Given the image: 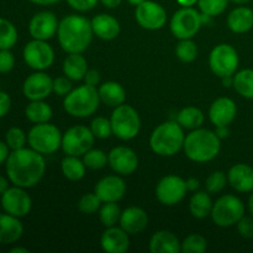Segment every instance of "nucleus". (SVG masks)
Here are the masks:
<instances>
[{
	"label": "nucleus",
	"instance_id": "1",
	"mask_svg": "<svg viewBox=\"0 0 253 253\" xmlns=\"http://www.w3.org/2000/svg\"><path fill=\"white\" fill-rule=\"evenodd\" d=\"M5 163L10 182L25 189L39 184L46 172L43 155L31 147L12 151Z\"/></svg>",
	"mask_w": 253,
	"mask_h": 253
},
{
	"label": "nucleus",
	"instance_id": "2",
	"mask_svg": "<svg viewBox=\"0 0 253 253\" xmlns=\"http://www.w3.org/2000/svg\"><path fill=\"white\" fill-rule=\"evenodd\" d=\"M91 22L81 15H68L59 21L57 37L67 53H83L93 40Z\"/></svg>",
	"mask_w": 253,
	"mask_h": 253
},
{
	"label": "nucleus",
	"instance_id": "3",
	"mask_svg": "<svg viewBox=\"0 0 253 253\" xmlns=\"http://www.w3.org/2000/svg\"><path fill=\"white\" fill-rule=\"evenodd\" d=\"M220 148H221V140L216 132L202 127L190 131V133L185 136L184 146H183L187 157L197 163L212 161L219 155Z\"/></svg>",
	"mask_w": 253,
	"mask_h": 253
},
{
	"label": "nucleus",
	"instance_id": "4",
	"mask_svg": "<svg viewBox=\"0 0 253 253\" xmlns=\"http://www.w3.org/2000/svg\"><path fill=\"white\" fill-rule=\"evenodd\" d=\"M184 140V128L177 121H166L151 133L150 146L156 155L170 157L182 150Z\"/></svg>",
	"mask_w": 253,
	"mask_h": 253
},
{
	"label": "nucleus",
	"instance_id": "5",
	"mask_svg": "<svg viewBox=\"0 0 253 253\" xmlns=\"http://www.w3.org/2000/svg\"><path fill=\"white\" fill-rule=\"evenodd\" d=\"M99 104H100V98H99L98 89L95 86L84 84L73 89L71 93L64 96L63 108L73 118L84 119L95 114Z\"/></svg>",
	"mask_w": 253,
	"mask_h": 253
},
{
	"label": "nucleus",
	"instance_id": "6",
	"mask_svg": "<svg viewBox=\"0 0 253 253\" xmlns=\"http://www.w3.org/2000/svg\"><path fill=\"white\" fill-rule=\"evenodd\" d=\"M113 135L123 141H130L138 135L141 130V119L135 108L121 104L114 109L110 118Z\"/></svg>",
	"mask_w": 253,
	"mask_h": 253
},
{
	"label": "nucleus",
	"instance_id": "7",
	"mask_svg": "<svg viewBox=\"0 0 253 253\" xmlns=\"http://www.w3.org/2000/svg\"><path fill=\"white\" fill-rule=\"evenodd\" d=\"M62 136L59 128L52 124H36L27 133V142L41 155H52L62 147Z\"/></svg>",
	"mask_w": 253,
	"mask_h": 253
},
{
	"label": "nucleus",
	"instance_id": "8",
	"mask_svg": "<svg viewBox=\"0 0 253 253\" xmlns=\"http://www.w3.org/2000/svg\"><path fill=\"white\" fill-rule=\"evenodd\" d=\"M210 216L216 226H234L242 216H245V204L236 195H222L212 205Z\"/></svg>",
	"mask_w": 253,
	"mask_h": 253
},
{
	"label": "nucleus",
	"instance_id": "9",
	"mask_svg": "<svg viewBox=\"0 0 253 253\" xmlns=\"http://www.w3.org/2000/svg\"><path fill=\"white\" fill-rule=\"evenodd\" d=\"M203 14L194 7H182L173 14L169 27L173 36L179 40L193 39L203 26Z\"/></svg>",
	"mask_w": 253,
	"mask_h": 253
},
{
	"label": "nucleus",
	"instance_id": "10",
	"mask_svg": "<svg viewBox=\"0 0 253 253\" xmlns=\"http://www.w3.org/2000/svg\"><path fill=\"white\" fill-rule=\"evenodd\" d=\"M95 136L90 127L76 125L69 127L62 136V150L67 156L81 157L93 148Z\"/></svg>",
	"mask_w": 253,
	"mask_h": 253
},
{
	"label": "nucleus",
	"instance_id": "11",
	"mask_svg": "<svg viewBox=\"0 0 253 253\" xmlns=\"http://www.w3.org/2000/svg\"><path fill=\"white\" fill-rule=\"evenodd\" d=\"M239 53L236 49L227 43H220L212 48L209 56V66L215 76H234L239 68Z\"/></svg>",
	"mask_w": 253,
	"mask_h": 253
},
{
	"label": "nucleus",
	"instance_id": "12",
	"mask_svg": "<svg viewBox=\"0 0 253 253\" xmlns=\"http://www.w3.org/2000/svg\"><path fill=\"white\" fill-rule=\"evenodd\" d=\"M25 62L35 71H44L54 62V51L51 44L43 40H32L22 52Z\"/></svg>",
	"mask_w": 253,
	"mask_h": 253
},
{
	"label": "nucleus",
	"instance_id": "13",
	"mask_svg": "<svg viewBox=\"0 0 253 253\" xmlns=\"http://www.w3.org/2000/svg\"><path fill=\"white\" fill-rule=\"evenodd\" d=\"M187 184L179 175L169 174L160 180L156 187V197L161 204L173 207L184 199L187 194Z\"/></svg>",
	"mask_w": 253,
	"mask_h": 253
},
{
	"label": "nucleus",
	"instance_id": "14",
	"mask_svg": "<svg viewBox=\"0 0 253 253\" xmlns=\"http://www.w3.org/2000/svg\"><path fill=\"white\" fill-rule=\"evenodd\" d=\"M135 17L137 24L142 29L155 31L162 29L167 22V12L165 7L152 0H145L137 5L135 10Z\"/></svg>",
	"mask_w": 253,
	"mask_h": 253
},
{
	"label": "nucleus",
	"instance_id": "15",
	"mask_svg": "<svg viewBox=\"0 0 253 253\" xmlns=\"http://www.w3.org/2000/svg\"><path fill=\"white\" fill-rule=\"evenodd\" d=\"M1 207L5 212L20 219L31 211L32 200L25 188L14 185L1 194Z\"/></svg>",
	"mask_w": 253,
	"mask_h": 253
},
{
	"label": "nucleus",
	"instance_id": "16",
	"mask_svg": "<svg viewBox=\"0 0 253 253\" xmlns=\"http://www.w3.org/2000/svg\"><path fill=\"white\" fill-rule=\"evenodd\" d=\"M52 91L53 79L43 71L30 74L22 84V93L29 100H43Z\"/></svg>",
	"mask_w": 253,
	"mask_h": 253
},
{
	"label": "nucleus",
	"instance_id": "17",
	"mask_svg": "<svg viewBox=\"0 0 253 253\" xmlns=\"http://www.w3.org/2000/svg\"><path fill=\"white\" fill-rule=\"evenodd\" d=\"M58 20L51 11H40L32 16L29 24V32L35 40L48 41L58 31Z\"/></svg>",
	"mask_w": 253,
	"mask_h": 253
},
{
	"label": "nucleus",
	"instance_id": "18",
	"mask_svg": "<svg viewBox=\"0 0 253 253\" xmlns=\"http://www.w3.org/2000/svg\"><path fill=\"white\" fill-rule=\"evenodd\" d=\"M109 166L115 173L121 175L132 174L138 167V158L135 151L126 146H118L108 155Z\"/></svg>",
	"mask_w": 253,
	"mask_h": 253
},
{
	"label": "nucleus",
	"instance_id": "19",
	"mask_svg": "<svg viewBox=\"0 0 253 253\" xmlns=\"http://www.w3.org/2000/svg\"><path fill=\"white\" fill-rule=\"evenodd\" d=\"M94 193L101 203H118L126 193V184L119 175H106L96 183Z\"/></svg>",
	"mask_w": 253,
	"mask_h": 253
},
{
	"label": "nucleus",
	"instance_id": "20",
	"mask_svg": "<svg viewBox=\"0 0 253 253\" xmlns=\"http://www.w3.org/2000/svg\"><path fill=\"white\" fill-rule=\"evenodd\" d=\"M237 108L232 99L221 96L211 104L209 109V119L212 125L229 126L236 118Z\"/></svg>",
	"mask_w": 253,
	"mask_h": 253
},
{
	"label": "nucleus",
	"instance_id": "21",
	"mask_svg": "<svg viewBox=\"0 0 253 253\" xmlns=\"http://www.w3.org/2000/svg\"><path fill=\"white\" fill-rule=\"evenodd\" d=\"M101 249L108 253H125L130 247L128 234L121 227H106L100 239Z\"/></svg>",
	"mask_w": 253,
	"mask_h": 253
},
{
	"label": "nucleus",
	"instance_id": "22",
	"mask_svg": "<svg viewBox=\"0 0 253 253\" xmlns=\"http://www.w3.org/2000/svg\"><path fill=\"white\" fill-rule=\"evenodd\" d=\"M119 224L121 229L125 230L128 235L141 234L148 225V215L141 208L130 207L121 212Z\"/></svg>",
	"mask_w": 253,
	"mask_h": 253
},
{
	"label": "nucleus",
	"instance_id": "23",
	"mask_svg": "<svg viewBox=\"0 0 253 253\" xmlns=\"http://www.w3.org/2000/svg\"><path fill=\"white\" fill-rule=\"evenodd\" d=\"M227 182L239 193L253 192V168L246 163H237L230 168Z\"/></svg>",
	"mask_w": 253,
	"mask_h": 253
},
{
	"label": "nucleus",
	"instance_id": "24",
	"mask_svg": "<svg viewBox=\"0 0 253 253\" xmlns=\"http://www.w3.org/2000/svg\"><path fill=\"white\" fill-rule=\"evenodd\" d=\"M90 22L94 35L104 41L115 40L120 34V22L109 14L96 15Z\"/></svg>",
	"mask_w": 253,
	"mask_h": 253
},
{
	"label": "nucleus",
	"instance_id": "25",
	"mask_svg": "<svg viewBox=\"0 0 253 253\" xmlns=\"http://www.w3.org/2000/svg\"><path fill=\"white\" fill-rule=\"evenodd\" d=\"M150 251L152 253H179L182 252V242L173 232L161 230L151 237Z\"/></svg>",
	"mask_w": 253,
	"mask_h": 253
},
{
	"label": "nucleus",
	"instance_id": "26",
	"mask_svg": "<svg viewBox=\"0 0 253 253\" xmlns=\"http://www.w3.org/2000/svg\"><path fill=\"white\" fill-rule=\"evenodd\" d=\"M24 234V226L19 217L0 214V244L11 245L19 241Z\"/></svg>",
	"mask_w": 253,
	"mask_h": 253
},
{
	"label": "nucleus",
	"instance_id": "27",
	"mask_svg": "<svg viewBox=\"0 0 253 253\" xmlns=\"http://www.w3.org/2000/svg\"><path fill=\"white\" fill-rule=\"evenodd\" d=\"M227 26L235 34H246L253 27V10L246 6H239L227 16Z\"/></svg>",
	"mask_w": 253,
	"mask_h": 253
},
{
	"label": "nucleus",
	"instance_id": "28",
	"mask_svg": "<svg viewBox=\"0 0 253 253\" xmlns=\"http://www.w3.org/2000/svg\"><path fill=\"white\" fill-rule=\"evenodd\" d=\"M99 98L101 103L110 108H116L125 103L126 91L124 86L118 82H106L103 83L98 89Z\"/></svg>",
	"mask_w": 253,
	"mask_h": 253
},
{
	"label": "nucleus",
	"instance_id": "29",
	"mask_svg": "<svg viewBox=\"0 0 253 253\" xmlns=\"http://www.w3.org/2000/svg\"><path fill=\"white\" fill-rule=\"evenodd\" d=\"M88 72V62L82 53H68L63 62V73L71 81H82Z\"/></svg>",
	"mask_w": 253,
	"mask_h": 253
},
{
	"label": "nucleus",
	"instance_id": "30",
	"mask_svg": "<svg viewBox=\"0 0 253 253\" xmlns=\"http://www.w3.org/2000/svg\"><path fill=\"white\" fill-rule=\"evenodd\" d=\"M212 205L214 203L207 192H197L192 195L189 200L190 214L195 219H205L211 215Z\"/></svg>",
	"mask_w": 253,
	"mask_h": 253
},
{
	"label": "nucleus",
	"instance_id": "31",
	"mask_svg": "<svg viewBox=\"0 0 253 253\" xmlns=\"http://www.w3.org/2000/svg\"><path fill=\"white\" fill-rule=\"evenodd\" d=\"M177 123L184 130H197V128L202 127L203 123H204V113L195 106H187L178 113Z\"/></svg>",
	"mask_w": 253,
	"mask_h": 253
},
{
	"label": "nucleus",
	"instance_id": "32",
	"mask_svg": "<svg viewBox=\"0 0 253 253\" xmlns=\"http://www.w3.org/2000/svg\"><path fill=\"white\" fill-rule=\"evenodd\" d=\"M25 115L31 123L43 124L48 123L52 119L53 111L52 108L43 100H31V103L25 109Z\"/></svg>",
	"mask_w": 253,
	"mask_h": 253
},
{
	"label": "nucleus",
	"instance_id": "33",
	"mask_svg": "<svg viewBox=\"0 0 253 253\" xmlns=\"http://www.w3.org/2000/svg\"><path fill=\"white\" fill-rule=\"evenodd\" d=\"M61 169L64 177L72 182L83 179L85 175V165L77 156H66L61 162Z\"/></svg>",
	"mask_w": 253,
	"mask_h": 253
},
{
	"label": "nucleus",
	"instance_id": "34",
	"mask_svg": "<svg viewBox=\"0 0 253 253\" xmlns=\"http://www.w3.org/2000/svg\"><path fill=\"white\" fill-rule=\"evenodd\" d=\"M232 86L240 95L253 100V69H242L235 73Z\"/></svg>",
	"mask_w": 253,
	"mask_h": 253
},
{
	"label": "nucleus",
	"instance_id": "35",
	"mask_svg": "<svg viewBox=\"0 0 253 253\" xmlns=\"http://www.w3.org/2000/svg\"><path fill=\"white\" fill-rule=\"evenodd\" d=\"M17 30L9 20L0 17V49H10L17 42Z\"/></svg>",
	"mask_w": 253,
	"mask_h": 253
},
{
	"label": "nucleus",
	"instance_id": "36",
	"mask_svg": "<svg viewBox=\"0 0 253 253\" xmlns=\"http://www.w3.org/2000/svg\"><path fill=\"white\" fill-rule=\"evenodd\" d=\"M121 210L116 203H104L103 207L99 209V217L101 224L105 227L115 226L121 217Z\"/></svg>",
	"mask_w": 253,
	"mask_h": 253
},
{
	"label": "nucleus",
	"instance_id": "37",
	"mask_svg": "<svg viewBox=\"0 0 253 253\" xmlns=\"http://www.w3.org/2000/svg\"><path fill=\"white\" fill-rule=\"evenodd\" d=\"M175 54L183 63H192L198 57V47L192 39L180 40L175 48Z\"/></svg>",
	"mask_w": 253,
	"mask_h": 253
},
{
	"label": "nucleus",
	"instance_id": "38",
	"mask_svg": "<svg viewBox=\"0 0 253 253\" xmlns=\"http://www.w3.org/2000/svg\"><path fill=\"white\" fill-rule=\"evenodd\" d=\"M83 162L86 168L93 170L103 169L109 163L108 155L104 151L98 148H90L85 155L83 156Z\"/></svg>",
	"mask_w": 253,
	"mask_h": 253
},
{
	"label": "nucleus",
	"instance_id": "39",
	"mask_svg": "<svg viewBox=\"0 0 253 253\" xmlns=\"http://www.w3.org/2000/svg\"><path fill=\"white\" fill-rule=\"evenodd\" d=\"M208 241L199 234H192L185 237L182 242L183 253H203L207 251Z\"/></svg>",
	"mask_w": 253,
	"mask_h": 253
},
{
	"label": "nucleus",
	"instance_id": "40",
	"mask_svg": "<svg viewBox=\"0 0 253 253\" xmlns=\"http://www.w3.org/2000/svg\"><path fill=\"white\" fill-rule=\"evenodd\" d=\"M90 130L95 138L99 140H105L113 135V127H111V123L109 119L103 118V116H98V118L93 119L90 123Z\"/></svg>",
	"mask_w": 253,
	"mask_h": 253
},
{
	"label": "nucleus",
	"instance_id": "41",
	"mask_svg": "<svg viewBox=\"0 0 253 253\" xmlns=\"http://www.w3.org/2000/svg\"><path fill=\"white\" fill-rule=\"evenodd\" d=\"M229 0H199L198 5L203 14L214 17L226 10Z\"/></svg>",
	"mask_w": 253,
	"mask_h": 253
},
{
	"label": "nucleus",
	"instance_id": "42",
	"mask_svg": "<svg viewBox=\"0 0 253 253\" xmlns=\"http://www.w3.org/2000/svg\"><path fill=\"white\" fill-rule=\"evenodd\" d=\"M5 142L11 151L24 148L27 142V135L19 127H11L5 135Z\"/></svg>",
	"mask_w": 253,
	"mask_h": 253
},
{
	"label": "nucleus",
	"instance_id": "43",
	"mask_svg": "<svg viewBox=\"0 0 253 253\" xmlns=\"http://www.w3.org/2000/svg\"><path fill=\"white\" fill-rule=\"evenodd\" d=\"M101 200L99 199L98 195L95 193H88L84 194L83 197L79 199L78 202V209L81 210L83 214H94L100 209Z\"/></svg>",
	"mask_w": 253,
	"mask_h": 253
},
{
	"label": "nucleus",
	"instance_id": "44",
	"mask_svg": "<svg viewBox=\"0 0 253 253\" xmlns=\"http://www.w3.org/2000/svg\"><path fill=\"white\" fill-rule=\"evenodd\" d=\"M227 183V175L221 170L212 172L205 180V188L208 193H220Z\"/></svg>",
	"mask_w": 253,
	"mask_h": 253
},
{
	"label": "nucleus",
	"instance_id": "45",
	"mask_svg": "<svg viewBox=\"0 0 253 253\" xmlns=\"http://www.w3.org/2000/svg\"><path fill=\"white\" fill-rule=\"evenodd\" d=\"M72 90H73V86L68 77H57L53 79V93H56L57 95L66 96Z\"/></svg>",
	"mask_w": 253,
	"mask_h": 253
},
{
	"label": "nucleus",
	"instance_id": "46",
	"mask_svg": "<svg viewBox=\"0 0 253 253\" xmlns=\"http://www.w3.org/2000/svg\"><path fill=\"white\" fill-rule=\"evenodd\" d=\"M15 66V57L10 49H0V73H9Z\"/></svg>",
	"mask_w": 253,
	"mask_h": 253
},
{
	"label": "nucleus",
	"instance_id": "47",
	"mask_svg": "<svg viewBox=\"0 0 253 253\" xmlns=\"http://www.w3.org/2000/svg\"><path fill=\"white\" fill-rule=\"evenodd\" d=\"M237 231L245 239H252L253 237V216H242L237 222Z\"/></svg>",
	"mask_w": 253,
	"mask_h": 253
},
{
	"label": "nucleus",
	"instance_id": "48",
	"mask_svg": "<svg viewBox=\"0 0 253 253\" xmlns=\"http://www.w3.org/2000/svg\"><path fill=\"white\" fill-rule=\"evenodd\" d=\"M98 1H100V0H67V2H68V5L72 9L81 12L89 11V10L94 9L95 5L98 4Z\"/></svg>",
	"mask_w": 253,
	"mask_h": 253
},
{
	"label": "nucleus",
	"instance_id": "49",
	"mask_svg": "<svg viewBox=\"0 0 253 253\" xmlns=\"http://www.w3.org/2000/svg\"><path fill=\"white\" fill-rule=\"evenodd\" d=\"M10 108H11V99H10L9 94L5 91H0V119L4 118L9 113Z\"/></svg>",
	"mask_w": 253,
	"mask_h": 253
},
{
	"label": "nucleus",
	"instance_id": "50",
	"mask_svg": "<svg viewBox=\"0 0 253 253\" xmlns=\"http://www.w3.org/2000/svg\"><path fill=\"white\" fill-rule=\"evenodd\" d=\"M84 82L88 85L95 86L96 88V85L100 83V74H99V72L96 69H88V72L84 76Z\"/></svg>",
	"mask_w": 253,
	"mask_h": 253
},
{
	"label": "nucleus",
	"instance_id": "51",
	"mask_svg": "<svg viewBox=\"0 0 253 253\" xmlns=\"http://www.w3.org/2000/svg\"><path fill=\"white\" fill-rule=\"evenodd\" d=\"M9 146L6 145V142H1L0 141V166L2 165L4 162H6L7 157H9L10 152H9Z\"/></svg>",
	"mask_w": 253,
	"mask_h": 253
},
{
	"label": "nucleus",
	"instance_id": "52",
	"mask_svg": "<svg viewBox=\"0 0 253 253\" xmlns=\"http://www.w3.org/2000/svg\"><path fill=\"white\" fill-rule=\"evenodd\" d=\"M185 184H187V189L189 190V192H197L200 187L199 179H197V178L194 177L188 178V179L185 180Z\"/></svg>",
	"mask_w": 253,
	"mask_h": 253
},
{
	"label": "nucleus",
	"instance_id": "53",
	"mask_svg": "<svg viewBox=\"0 0 253 253\" xmlns=\"http://www.w3.org/2000/svg\"><path fill=\"white\" fill-rule=\"evenodd\" d=\"M121 1L123 0H100L101 4L105 7H108V9H115V7H118L121 4Z\"/></svg>",
	"mask_w": 253,
	"mask_h": 253
},
{
	"label": "nucleus",
	"instance_id": "54",
	"mask_svg": "<svg viewBox=\"0 0 253 253\" xmlns=\"http://www.w3.org/2000/svg\"><path fill=\"white\" fill-rule=\"evenodd\" d=\"M215 132L219 136L220 140H222V138H226L229 136V128H227V126H216Z\"/></svg>",
	"mask_w": 253,
	"mask_h": 253
},
{
	"label": "nucleus",
	"instance_id": "55",
	"mask_svg": "<svg viewBox=\"0 0 253 253\" xmlns=\"http://www.w3.org/2000/svg\"><path fill=\"white\" fill-rule=\"evenodd\" d=\"M7 189H9V182H7L6 178L0 175V195L4 194Z\"/></svg>",
	"mask_w": 253,
	"mask_h": 253
},
{
	"label": "nucleus",
	"instance_id": "56",
	"mask_svg": "<svg viewBox=\"0 0 253 253\" xmlns=\"http://www.w3.org/2000/svg\"><path fill=\"white\" fill-rule=\"evenodd\" d=\"M199 0H177L178 4L180 5L182 7H190V6H194L195 4H198Z\"/></svg>",
	"mask_w": 253,
	"mask_h": 253
},
{
	"label": "nucleus",
	"instance_id": "57",
	"mask_svg": "<svg viewBox=\"0 0 253 253\" xmlns=\"http://www.w3.org/2000/svg\"><path fill=\"white\" fill-rule=\"evenodd\" d=\"M29 1L34 2V4H37V5H52L58 2L59 0H29Z\"/></svg>",
	"mask_w": 253,
	"mask_h": 253
},
{
	"label": "nucleus",
	"instance_id": "58",
	"mask_svg": "<svg viewBox=\"0 0 253 253\" xmlns=\"http://www.w3.org/2000/svg\"><path fill=\"white\" fill-rule=\"evenodd\" d=\"M222 79V84H224V86H226V88H230V86L234 85V76H229V77H224Z\"/></svg>",
	"mask_w": 253,
	"mask_h": 253
},
{
	"label": "nucleus",
	"instance_id": "59",
	"mask_svg": "<svg viewBox=\"0 0 253 253\" xmlns=\"http://www.w3.org/2000/svg\"><path fill=\"white\" fill-rule=\"evenodd\" d=\"M11 253H29V250L24 249V247H14V249L10 250Z\"/></svg>",
	"mask_w": 253,
	"mask_h": 253
},
{
	"label": "nucleus",
	"instance_id": "60",
	"mask_svg": "<svg viewBox=\"0 0 253 253\" xmlns=\"http://www.w3.org/2000/svg\"><path fill=\"white\" fill-rule=\"evenodd\" d=\"M229 1L234 2V4H237V5H245L247 4V2L251 1V0H229Z\"/></svg>",
	"mask_w": 253,
	"mask_h": 253
},
{
	"label": "nucleus",
	"instance_id": "61",
	"mask_svg": "<svg viewBox=\"0 0 253 253\" xmlns=\"http://www.w3.org/2000/svg\"><path fill=\"white\" fill-rule=\"evenodd\" d=\"M249 209H250V212H251V215L253 216V193L249 199Z\"/></svg>",
	"mask_w": 253,
	"mask_h": 253
},
{
	"label": "nucleus",
	"instance_id": "62",
	"mask_svg": "<svg viewBox=\"0 0 253 253\" xmlns=\"http://www.w3.org/2000/svg\"><path fill=\"white\" fill-rule=\"evenodd\" d=\"M127 1L130 2L131 5H135V6H137V5L142 4V2L145 1V0H127Z\"/></svg>",
	"mask_w": 253,
	"mask_h": 253
}]
</instances>
